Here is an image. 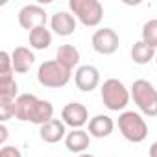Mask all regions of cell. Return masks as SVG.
Instances as JSON below:
<instances>
[{
	"label": "cell",
	"instance_id": "6da1fadb",
	"mask_svg": "<svg viewBox=\"0 0 157 157\" xmlns=\"http://www.w3.org/2000/svg\"><path fill=\"white\" fill-rule=\"evenodd\" d=\"M15 118L21 122H32L43 126L54 118V105L48 100H41L35 94H19L15 100Z\"/></svg>",
	"mask_w": 157,
	"mask_h": 157
},
{
	"label": "cell",
	"instance_id": "7a4b0ae2",
	"mask_svg": "<svg viewBox=\"0 0 157 157\" xmlns=\"http://www.w3.org/2000/svg\"><path fill=\"white\" fill-rule=\"evenodd\" d=\"M72 70L63 67L57 59L43 61L37 68V82L46 89H61L70 82Z\"/></svg>",
	"mask_w": 157,
	"mask_h": 157
},
{
	"label": "cell",
	"instance_id": "3957f363",
	"mask_svg": "<svg viewBox=\"0 0 157 157\" xmlns=\"http://www.w3.org/2000/svg\"><path fill=\"white\" fill-rule=\"evenodd\" d=\"M129 93L142 115L157 117V89L148 80H135L129 87Z\"/></svg>",
	"mask_w": 157,
	"mask_h": 157
},
{
	"label": "cell",
	"instance_id": "277c9868",
	"mask_svg": "<svg viewBox=\"0 0 157 157\" xmlns=\"http://www.w3.org/2000/svg\"><path fill=\"white\" fill-rule=\"evenodd\" d=\"M100 93H102V102L109 111H124L131 98L129 89L120 80H117V78L105 80Z\"/></svg>",
	"mask_w": 157,
	"mask_h": 157
},
{
	"label": "cell",
	"instance_id": "5b68a950",
	"mask_svg": "<svg viewBox=\"0 0 157 157\" xmlns=\"http://www.w3.org/2000/svg\"><path fill=\"white\" fill-rule=\"evenodd\" d=\"M118 129L122 133V137L128 142L139 144L148 137V124L142 118L140 113L135 111H124L118 117Z\"/></svg>",
	"mask_w": 157,
	"mask_h": 157
},
{
	"label": "cell",
	"instance_id": "8992f818",
	"mask_svg": "<svg viewBox=\"0 0 157 157\" xmlns=\"http://www.w3.org/2000/svg\"><path fill=\"white\" fill-rule=\"evenodd\" d=\"M68 8L76 21H80L87 28H94L104 19V6L98 0H70Z\"/></svg>",
	"mask_w": 157,
	"mask_h": 157
},
{
	"label": "cell",
	"instance_id": "52a82bcc",
	"mask_svg": "<svg viewBox=\"0 0 157 157\" xmlns=\"http://www.w3.org/2000/svg\"><path fill=\"white\" fill-rule=\"evenodd\" d=\"M91 44H93V50L96 54L111 56V54H115L118 50L120 39H118V33L113 28H100V30H96L93 33Z\"/></svg>",
	"mask_w": 157,
	"mask_h": 157
},
{
	"label": "cell",
	"instance_id": "ba28073f",
	"mask_svg": "<svg viewBox=\"0 0 157 157\" xmlns=\"http://www.w3.org/2000/svg\"><path fill=\"white\" fill-rule=\"evenodd\" d=\"M61 120L65 122V126H68L72 129H83V126L89 124V111L80 102H70L63 107Z\"/></svg>",
	"mask_w": 157,
	"mask_h": 157
},
{
	"label": "cell",
	"instance_id": "9c48e42d",
	"mask_svg": "<svg viewBox=\"0 0 157 157\" xmlns=\"http://www.w3.org/2000/svg\"><path fill=\"white\" fill-rule=\"evenodd\" d=\"M46 21H48V13L39 4H26L19 11V24L24 30L32 32L39 26H46Z\"/></svg>",
	"mask_w": 157,
	"mask_h": 157
},
{
	"label": "cell",
	"instance_id": "30bf717a",
	"mask_svg": "<svg viewBox=\"0 0 157 157\" xmlns=\"http://www.w3.org/2000/svg\"><path fill=\"white\" fill-rule=\"evenodd\" d=\"M74 83L82 93H91L100 85V70L94 65H80L74 72Z\"/></svg>",
	"mask_w": 157,
	"mask_h": 157
},
{
	"label": "cell",
	"instance_id": "8fae6325",
	"mask_svg": "<svg viewBox=\"0 0 157 157\" xmlns=\"http://www.w3.org/2000/svg\"><path fill=\"white\" fill-rule=\"evenodd\" d=\"M39 137L48 144H56L67 137V126L61 118H52L50 122L39 126Z\"/></svg>",
	"mask_w": 157,
	"mask_h": 157
},
{
	"label": "cell",
	"instance_id": "7c38bea8",
	"mask_svg": "<svg viewBox=\"0 0 157 157\" xmlns=\"http://www.w3.org/2000/svg\"><path fill=\"white\" fill-rule=\"evenodd\" d=\"M50 28L54 30V33L61 37H68L76 30V17L68 11H57L50 19Z\"/></svg>",
	"mask_w": 157,
	"mask_h": 157
},
{
	"label": "cell",
	"instance_id": "4fadbf2b",
	"mask_svg": "<svg viewBox=\"0 0 157 157\" xmlns=\"http://www.w3.org/2000/svg\"><path fill=\"white\" fill-rule=\"evenodd\" d=\"M89 144H91V135L85 129H72L65 137V146L72 153H85Z\"/></svg>",
	"mask_w": 157,
	"mask_h": 157
},
{
	"label": "cell",
	"instance_id": "5bb4252c",
	"mask_svg": "<svg viewBox=\"0 0 157 157\" xmlns=\"http://www.w3.org/2000/svg\"><path fill=\"white\" fill-rule=\"evenodd\" d=\"M115 122L107 115H96L89 120V135L94 139H105L113 133Z\"/></svg>",
	"mask_w": 157,
	"mask_h": 157
},
{
	"label": "cell",
	"instance_id": "9a60e30c",
	"mask_svg": "<svg viewBox=\"0 0 157 157\" xmlns=\"http://www.w3.org/2000/svg\"><path fill=\"white\" fill-rule=\"evenodd\" d=\"M11 59H13V70L17 74H26L30 70V67L35 63L33 52L26 46H17L11 52Z\"/></svg>",
	"mask_w": 157,
	"mask_h": 157
},
{
	"label": "cell",
	"instance_id": "2e32d148",
	"mask_svg": "<svg viewBox=\"0 0 157 157\" xmlns=\"http://www.w3.org/2000/svg\"><path fill=\"white\" fill-rule=\"evenodd\" d=\"M56 59L67 67L68 70H72L74 67L80 65V50H78L74 44H61L56 52Z\"/></svg>",
	"mask_w": 157,
	"mask_h": 157
},
{
	"label": "cell",
	"instance_id": "e0dca14e",
	"mask_svg": "<svg viewBox=\"0 0 157 157\" xmlns=\"http://www.w3.org/2000/svg\"><path fill=\"white\" fill-rule=\"evenodd\" d=\"M155 54L157 50L148 46L144 41H137L131 48V59L137 65H148L150 61H155Z\"/></svg>",
	"mask_w": 157,
	"mask_h": 157
},
{
	"label": "cell",
	"instance_id": "ac0fdd59",
	"mask_svg": "<svg viewBox=\"0 0 157 157\" xmlns=\"http://www.w3.org/2000/svg\"><path fill=\"white\" fill-rule=\"evenodd\" d=\"M52 44V33L46 26H39L30 32V46L33 50H46Z\"/></svg>",
	"mask_w": 157,
	"mask_h": 157
},
{
	"label": "cell",
	"instance_id": "d6986e66",
	"mask_svg": "<svg viewBox=\"0 0 157 157\" xmlns=\"http://www.w3.org/2000/svg\"><path fill=\"white\" fill-rule=\"evenodd\" d=\"M19 85L15 82L13 74H0V98L4 100H17Z\"/></svg>",
	"mask_w": 157,
	"mask_h": 157
},
{
	"label": "cell",
	"instance_id": "ffe728a7",
	"mask_svg": "<svg viewBox=\"0 0 157 157\" xmlns=\"http://www.w3.org/2000/svg\"><path fill=\"white\" fill-rule=\"evenodd\" d=\"M140 35H142L140 41H144L148 46L157 50V19H150L148 22H144Z\"/></svg>",
	"mask_w": 157,
	"mask_h": 157
},
{
	"label": "cell",
	"instance_id": "44dd1931",
	"mask_svg": "<svg viewBox=\"0 0 157 157\" xmlns=\"http://www.w3.org/2000/svg\"><path fill=\"white\" fill-rule=\"evenodd\" d=\"M11 117H15V100H4V98H0V120L6 122Z\"/></svg>",
	"mask_w": 157,
	"mask_h": 157
},
{
	"label": "cell",
	"instance_id": "7402d4cb",
	"mask_svg": "<svg viewBox=\"0 0 157 157\" xmlns=\"http://www.w3.org/2000/svg\"><path fill=\"white\" fill-rule=\"evenodd\" d=\"M13 59L11 54L8 52H0V74H13Z\"/></svg>",
	"mask_w": 157,
	"mask_h": 157
},
{
	"label": "cell",
	"instance_id": "603a6c76",
	"mask_svg": "<svg viewBox=\"0 0 157 157\" xmlns=\"http://www.w3.org/2000/svg\"><path fill=\"white\" fill-rule=\"evenodd\" d=\"M0 157H22V153H21L19 148L6 144V146H2V150H0Z\"/></svg>",
	"mask_w": 157,
	"mask_h": 157
},
{
	"label": "cell",
	"instance_id": "cb8c5ba5",
	"mask_svg": "<svg viewBox=\"0 0 157 157\" xmlns=\"http://www.w3.org/2000/svg\"><path fill=\"white\" fill-rule=\"evenodd\" d=\"M6 140H8V128L2 124V126H0V144L6 146Z\"/></svg>",
	"mask_w": 157,
	"mask_h": 157
},
{
	"label": "cell",
	"instance_id": "d4e9b609",
	"mask_svg": "<svg viewBox=\"0 0 157 157\" xmlns=\"http://www.w3.org/2000/svg\"><path fill=\"white\" fill-rule=\"evenodd\" d=\"M150 157H157V140L151 142V146H150Z\"/></svg>",
	"mask_w": 157,
	"mask_h": 157
},
{
	"label": "cell",
	"instance_id": "484cf974",
	"mask_svg": "<svg viewBox=\"0 0 157 157\" xmlns=\"http://www.w3.org/2000/svg\"><path fill=\"white\" fill-rule=\"evenodd\" d=\"M78 157H94V155H91V153H80Z\"/></svg>",
	"mask_w": 157,
	"mask_h": 157
},
{
	"label": "cell",
	"instance_id": "4316f807",
	"mask_svg": "<svg viewBox=\"0 0 157 157\" xmlns=\"http://www.w3.org/2000/svg\"><path fill=\"white\" fill-rule=\"evenodd\" d=\"M155 65H157V54H155Z\"/></svg>",
	"mask_w": 157,
	"mask_h": 157
}]
</instances>
